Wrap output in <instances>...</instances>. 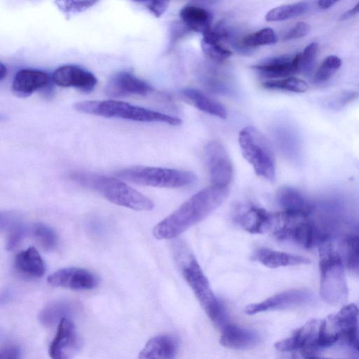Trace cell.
<instances>
[{
    "mask_svg": "<svg viewBox=\"0 0 359 359\" xmlns=\"http://www.w3.org/2000/svg\"><path fill=\"white\" fill-rule=\"evenodd\" d=\"M180 346L179 339L171 334L151 338L139 353L140 358H174Z\"/></svg>",
    "mask_w": 359,
    "mask_h": 359,
    "instance_id": "cell-21",
    "label": "cell"
},
{
    "mask_svg": "<svg viewBox=\"0 0 359 359\" xmlns=\"http://www.w3.org/2000/svg\"><path fill=\"white\" fill-rule=\"evenodd\" d=\"M262 86L267 89L294 93H304L309 88L308 84L304 80L292 76L282 79H268L262 83Z\"/></svg>",
    "mask_w": 359,
    "mask_h": 359,
    "instance_id": "cell-32",
    "label": "cell"
},
{
    "mask_svg": "<svg viewBox=\"0 0 359 359\" xmlns=\"http://www.w3.org/2000/svg\"><path fill=\"white\" fill-rule=\"evenodd\" d=\"M14 266L19 273L29 278H41L45 272L44 262L34 247L17 254L14 259Z\"/></svg>",
    "mask_w": 359,
    "mask_h": 359,
    "instance_id": "cell-25",
    "label": "cell"
},
{
    "mask_svg": "<svg viewBox=\"0 0 359 359\" xmlns=\"http://www.w3.org/2000/svg\"><path fill=\"white\" fill-rule=\"evenodd\" d=\"M116 176L136 184L160 187L181 188L193 184L196 175L187 170L153 166H132L118 170Z\"/></svg>",
    "mask_w": 359,
    "mask_h": 359,
    "instance_id": "cell-5",
    "label": "cell"
},
{
    "mask_svg": "<svg viewBox=\"0 0 359 359\" xmlns=\"http://www.w3.org/2000/svg\"><path fill=\"white\" fill-rule=\"evenodd\" d=\"M47 281L54 287L88 290L95 288L98 280L93 273L85 269L66 267L49 275Z\"/></svg>",
    "mask_w": 359,
    "mask_h": 359,
    "instance_id": "cell-14",
    "label": "cell"
},
{
    "mask_svg": "<svg viewBox=\"0 0 359 359\" xmlns=\"http://www.w3.org/2000/svg\"><path fill=\"white\" fill-rule=\"evenodd\" d=\"M276 200L283 211L309 214L311 207L305 197L296 189L284 187L278 189Z\"/></svg>",
    "mask_w": 359,
    "mask_h": 359,
    "instance_id": "cell-28",
    "label": "cell"
},
{
    "mask_svg": "<svg viewBox=\"0 0 359 359\" xmlns=\"http://www.w3.org/2000/svg\"><path fill=\"white\" fill-rule=\"evenodd\" d=\"M300 53L293 57L288 55L267 57L252 68L261 76L277 79L292 76L299 72Z\"/></svg>",
    "mask_w": 359,
    "mask_h": 359,
    "instance_id": "cell-17",
    "label": "cell"
},
{
    "mask_svg": "<svg viewBox=\"0 0 359 359\" xmlns=\"http://www.w3.org/2000/svg\"><path fill=\"white\" fill-rule=\"evenodd\" d=\"M278 240L310 248L323 236L317 235L309 214L282 211L273 213L270 231Z\"/></svg>",
    "mask_w": 359,
    "mask_h": 359,
    "instance_id": "cell-8",
    "label": "cell"
},
{
    "mask_svg": "<svg viewBox=\"0 0 359 359\" xmlns=\"http://www.w3.org/2000/svg\"><path fill=\"white\" fill-rule=\"evenodd\" d=\"M205 156L211 185L229 187L233 168L226 148L219 141L212 140L205 147Z\"/></svg>",
    "mask_w": 359,
    "mask_h": 359,
    "instance_id": "cell-11",
    "label": "cell"
},
{
    "mask_svg": "<svg viewBox=\"0 0 359 359\" xmlns=\"http://www.w3.org/2000/svg\"><path fill=\"white\" fill-rule=\"evenodd\" d=\"M229 38V33L224 29H213L212 27L203 33L201 48L204 54L215 62H223L232 54L231 51L222 44V41Z\"/></svg>",
    "mask_w": 359,
    "mask_h": 359,
    "instance_id": "cell-22",
    "label": "cell"
},
{
    "mask_svg": "<svg viewBox=\"0 0 359 359\" xmlns=\"http://www.w3.org/2000/svg\"><path fill=\"white\" fill-rule=\"evenodd\" d=\"M21 355L20 347L15 344H6L0 350V359H18Z\"/></svg>",
    "mask_w": 359,
    "mask_h": 359,
    "instance_id": "cell-39",
    "label": "cell"
},
{
    "mask_svg": "<svg viewBox=\"0 0 359 359\" xmlns=\"http://www.w3.org/2000/svg\"><path fill=\"white\" fill-rule=\"evenodd\" d=\"M170 0H150L147 3L149 11L156 18L161 17L167 10Z\"/></svg>",
    "mask_w": 359,
    "mask_h": 359,
    "instance_id": "cell-40",
    "label": "cell"
},
{
    "mask_svg": "<svg viewBox=\"0 0 359 359\" xmlns=\"http://www.w3.org/2000/svg\"><path fill=\"white\" fill-rule=\"evenodd\" d=\"M69 178L76 184L97 192L116 205L138 211L154 208L153 201L123 182L121 178L91 172L76 171Z\"/></svg>",
    "mask_w": 359,
    "mask_h": 359,
    "instance_id": "cell-2",
    "label": "cell"
},
{
    "mask_svg": "<svg viewBox=\"0 0 359 359\" xmlns=\"http://www.w3.org/2000/svg\"><path fill=\"white\" fill-rule=\"evenodd\" d=\"M277 36L274 31L266 27L246 36L243 39V44L248 47H257L260 46L275 43Z\"/></svg>",
    "mask_w": 359,
    "mask_h": 359,
    "instance_id": "cell-34",
    "label": "cell"
},
{
    "mask_svg": "<svg viewBox=\"0 0 359 359\" xmlns=\"http://www.w3.org/2000/svg\"><path fill=\"white\" fill-rule=\"evenodd\" d=\"M309 291L294 289L275 294L261 302L249 304L244 309L248 315L268 311L282 310L298 307L308 304L311 299Z\"/></svg>",
    "mask_w": 359,
    "mask_h": 359,
    "instance_id": "cell-12",
    "label": "cell"
},
{
    "mask_svg": "<svg viewBox=\"0 0 359 359\" xmlns=\"http://www.w3.org/2000/svg\"><path fill=\"white\" fill-rule=\"evenodd\" d=\"M0 228L2 231H8L6 246L8 250L15 249L23 240L27 232L26 226L20 217L11 212L1 213Z\"/></svg>",
    "mask_w": 359,
    "mask_h": 359,
    "instance_id": "cell-29",
    "label": "cell"
},
{
    "mask_svg": "<svg viewBox=\"0 0 359 359\" xmlns=\"http://www.w3.org/2000/svg\"><path fill=\"white\" fill-rule=\"evenodd\" d=\"M339 0H319L318 6L322 9H327L333 6Z\"/></svg>",
    "mask_w": 359,
    "mask_h": 359,
    "instance_id": "cell-42",
    "label": "cell"
},
{
    "mask_svg": "<svg viewBox=\"0 0 359 359\" xmlns=\"http://www.w3.org/2000/svg\"><path fill=\"white\" fill-rule=\"evenodd\" d=\"M321 320L306 322L290 337L276 343V350L284 353H297L305 358H314L321 348L320 327Z\"/></svg>",
    "mask_w": 359,
    "mask_h": 359,
    "instance_id": "cell-10",
    "label": "cell"
},
{
    "mask_svg": "<svg viewBox=\"0 0 359 359\" xmlns=\"http://www.w3.org/2000/svg\"><path fill=\"white\" fill-rule=\"evenodd\" d=\"M32 232L35 239L43 250L50 251L57 246V236L49 226L42 223L35 224Z\"/></svg>",
    "mask_w": 359,
    "mask_h": 359,
    "instance_id": "cell-33",
    "label": "cell"
},
{
    "mask_svg": "<svg viewBox=\"0 0 359 359\" xmlns=\"http://www.w3.org/2000/svg\"><path fill=\"white\" fill-rule=\"evenodd\" d=\"M341 65V60L336 55H330L322 62L317 70L314 81L321 83L330 79Z\"/></svg>",
    "mask_w": 359,
    "mask_h": 359,
    "instance_id": "cell-35",
    "label": "cell"
},
{
    "mask_svg": "<svg viewBox=\"0 0 359 359\" xmlns=\"http://www.w3.org/2000/svg\"><path fill=\"white\" fill-rule=\"evenodd\" d=\"M99 0H55V4L62 13L69 15L84 11Z\"/></svg>",
    "mask_w": 359,
    "mask_h": 359,
    "instance_id": "cell-36",
    "label": "cell"
},
{
    "mask_svg": "<svg viewBox=\"0 0 359 359\" xmlns=\"http://www.w3.org/2000/svg\"><path fill=\"white\" fill-rule=\"evenodd\" d=\"M358 13H359V2L351 9H350V10L347 11L346 13H344L341 16V20H347Z\"/></svg>",
    "mask_w": 359,
    "mask_h": 359,
    "instance_id": "cell-41",
    "label": "cell"
},
{
    "mask_svg": "<svg viewBox=\"0 0 359 359\" xmlns=\"http://www.w3.org/2000/svg\"><path fill=\"white\" fill-rule=\"evenodd\" d=\"M307 9L308 4L306 2L280 6L269 11L265 15V19L269 22L285 20L299 16Z\"/></svg>",
    "mask_w": 359,
    "mask_h": 359,
    "instance_id": "cell-31",
    "label": "cell"
},
{
    "mask_svg": "<svg viewBox=\"0 0 359 359\" xmlns=\"http://www.w3.org/2000/svg\"><path fill=\"white\" fill-rule=\"evenodd\" d=\"M318 245L320 297L329 304H341L348 297L344 261L330 238L323 236Z\"/></svg>",
    "mask_w": 359,
    "mask_h": 359,
    "instance_id": "cell-3",
    "label": "cell"
},
{
    "mask_svg": "<svg viewBox=\"0 0 359 359\" xmlns=\"http://www.w3.org/2000/svg\"><path fill=\"white\" fill-rule=\"evenodd\" d=\"M7 74V69L6 66L3 64H0V81H2Z\"/></svg>",
    "mask_w": 359,
    "mask_h": 359,
    "instance_id": "cell-43",
    "label": "cell"
},
{
    "mask_svg": "<svg viewBox=\"0 0 359 359\" xmlns=\"http://www.w3.org/2000/svg\"><path fill=\"white\" fill-rule=\"evenodd\" d=\"M76 309V304L68 299H57L45 306L39 315L41 323L50 327L59 323L64 318H68Z\"/></svg>",
    "mask_w": 359,
    "mask_h": 359,
    "instance_id": "cell-27",
    "label": "cell"
},
{
    "mask_svg": "<svg viewBox=\"0 0 359 359\" xmlns=\"http://www.w3.org/2000/svg\"><path fill=\"white\" fill-rule=\"evenodd\" d=\"M49 81V75L43 71L22 69L18 71L13 78L12 93L17 97H26L46 86Z\"/></svg>",
    "mask_w": 359,
    "mask_h": 359,
    "instance_id": "cell-20",
    "label": "cell"
},
{
    "mask_svg": "<svg viewBox=\"0 0 359 359\" xmlns=\"http://www.w3.org/2000/svg\"><path fill=\"white\" fill-rule=\"evenodd\" d=\"M358 350H359V332H358L357 337L354 346Z\"/></svg>",
    "mask_w": 359,
    "mask_h": 359,
    "instance_id": "cell-44",
    "label": "cell"
},
{
    "mask_svg": "<svg viewBox=\"0 0 359 359\" xmlns=\"http://www.w3.org/2000/svg\"><path fill=\"white\" fill-rule=\"evenodd\" d=\"M74 108L83 114L104 118L139 122H158L173 126L182 123L178 117L114 100L77 102L74 103Z\"/></svg>",
    "mask_w": 359,
    "mask_h": 359,
    "instance_id": "cell-4",
    "label": "cell"
},
{
    "mask_svg": "<svg viewBox=\"0 0 359 359\" xmlns=\"http://www.w3.org/2000/svg\"><path fill=\"white\" fill-rule=\"evenodd\" d=\"M52 80L59 86L72 87L85 93L92 91L97 83L93 73L72 65H63L55 69Z\"/></svg>",
    "mask_w": 359,
    "mask_h": 359,
    "instance_id": "cell-15",
    "label": "cell"
},
{
    "mask_svg": "<svg viewBox=\"0 0 359 359\" xmlns=\"http://www.w3.org/2000/svg\"><path fill=\"white\" fill-rule=\"evenodd\" d=\"M344 264L354 275L359 276V236L351 235L343 241Z\"/></svg>",
    "mask_w": 359,
    "mask_h": 359,
    "instance_id": "cell-30",
    "label": "cell"
},
{
    "mask_svg": "<svg viewBox=\"0 0 359 359\" xmlns=\"http://www.w3.org/2000/svg\"><path fill=\"white\" fill-rule=\"evenodd\" d=\"M235 219L246 231L250 233H262L269 231L273 219V213L254 205L239 206Z\"/></svg>",
    "mask_w": 359,
    "mask_h": 359,
    "instance_id": "cell-18",
    "label": "cell"
},
{
    "mask_svg": "<svg viewBox=\"0 0 359 359\" xmlns=\"http://www.w3.org/2000/svg\"><path fill=\"white\" fill-rule=\"evenodd\" d=\"M182 263V276L209 318L222 327L226 323V313L210 283L192 254L186 255Z\"/></svg>",
    "mask_w": 359,
    "mask_h": 359,
    "instance_id": "cell-6",
    "label": "cell"
},
{
    "mask_svg": "<svg viewBox=\"0 0 359 359\" xmlns=\"http://www.w3.org/2000/svg\"><path fill=\"white\" fill-rule=\"evenodd\" d=\"M229 194V187L211 185L198 191L153 229L159 240L174 238L200 222L219 207Z\"/></svg>",
    "mask_w": 359,
    "mask_h": 359,
    "instance_id": "cell-1",
    "label": "cell"
},
{
    "mask_svg": "<svg viewBox=\"0 0 359 359\" xmlns=\"http://www.w3.org/2000/svg\"><path fill=\"white\" fill-rule=\"evenodd\" d=\"M310 29L308 24L304 22L297 23L292 28H291L283 36L285 41L301 38L306 35Z\"/></svg>",
    "mask_w": 359,
    "mask_h": 359,
    "instance_id": "cell-38",
    "label": "cell"
},
{
    "mask_svg": "<svg viewBox=\"0 0 359 359\" xmlns=\"http://www.w3.org/2000/svg\"><path fill=\"white\" fill-rule=\"evenodd\" d=\"M220 344L228 348L244 350L255 346L260 335L255 330L226 323L222 327Z\"/></svg>",
    "mask_w": 359,
    "mask_h": 359,
    "instance_id": "cell-19",
    "label": "cell"
},
{
    "mask_svg": "<svg viewBox=\"0 0 359 359\" xmlns=\"http://www.w3.org/2000/svg\"><path fill=\"white\" fill-rule=\"evenodd\" d=\"M80 340L76 329L68 318H62L58 323L57 332L48 348L53 359H67L79 350Z\"/></svg>",
    "mask_w": 359,
    "mask_h": 359,
    "instance_id": "cell-13",
    "label": "cell"
},
{
    "mask_svg": "<svg viewBox=\"0 0 359 359\" xmlns=\"http://www.w3.org/2000/svg\"><path fill=\"white\" fill-rule=\"evenodd\" d=\"M184 25L191 31L204 33L211 27L210 13L196 6H186L180 12Z\"/></svg>",
    "mask_w": 359,
    "mask_h": 359,
    "instance_id": "cell-26",
    "label": "cell"
},
{
    "mask_svg": "<svg viewBox=\"0 0 359 359\" xmlns=\"http://www.w3.org/2000/svg\"><path fill=\"white\" fill-rule=\"evenodd\" d=\"M243 156L252 166L255 173L269 181L276 177L275 158L266 137L257 128L247 126L238 135Z\"/></svg>",
    "mask_w": 359,
    "mask_h": 359,
    "instance_id": "cell-7",
    "label": "cell"
},
{
    "mask_svg": "<svg viewBox=\"0 0 359 359\" xmlns=\"http://www.w3.org/2000/svg\"><path fill=\"white\" fill-rule=\"evenodd\" d=\"M180 94L189 103L203 112L220 118L227 116L226 108L220 102L199 90L186 88L181 90Z\"/></svg>",
    "mask_w": 359,
    "mask_h": 359,
    "instance_id": "cell-24",
    "label": "cell"
},
{
    "mask_svg": "<svg viewBox=\"0 0 359 359\" xmlns=\"http://www.w3.org/2000/svg\"><path fill=\"white\" fill-rule=\"evenodd\" d=\"M152 90L153 88L148 83L128 72L114 74L105 88L106 94L112 97L144 95Z\"/></svg>",
    "mask_w": 359,
    "mask_h": 359,
    "instance_id": "cell-16",
    "label": "cell"
},
{
    "mask_svg": "<svg viewBox=\"0 0 359 359\" xmlns=\"http://www.w3.org/2000/svg\"><path fill=\"white\" fill-rule=\"evenodd\" d=\"M133 1H138V2H149L150 0H133Z\"/></svg>",
    "mask_w": 359,
    "mask_h": 359,
    "instance_id": "cell-45",
    "label": "cell"
},
{
    "mask_svg": "<svg viewBox=\"0 0 359 359\" xmlns=\"http://www.w3.org/2000/svg\"><path fill=\"white\" fill-rule=\"evenodd\" d=\"M359 310L350 304L342 307L337 313L321 320L320 346L325 348L336 344L354 346L358 331Z\"/></svg>",
    "mask_w": 359,
    "mask_h": 359,
    "instance_id": "cell-9",
    "label": "cell"
},
{
    "mask_svg": "<svg viewBox=\"0 0 359 359\" xmlns=\"http://www.w3.org/2000/svg\"><path fill=\"white\" fill-rule=\"evenodd\" d=\"M252 259L269 268L295 266L309 263V259L299 255L276 251L268 248H260L252 256Z\"/></svg>",
    "mask_w": 359,
    "mask_h": 359,
    "instance_id": "cell-23",
    "label": "cell"
},
{
    "mask_svg": "<svg viewBox=\"0 0 359 359\" xmlns=\"http://www.w3.org/2000/svg\"><path fill=\"white\" fill-rule=\"evenodd\" d=\"M318 50V43L313 42L308 45L300 53L299 72L304 74H310L313 67Z\"/></svg>",
    "mask_w": 359,
    "mask_h": 359,
    "instance_id": "cell-37",
    "label": "cell"
}]
</instances>
